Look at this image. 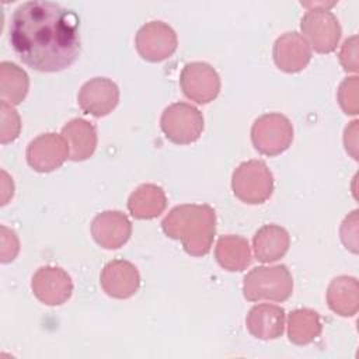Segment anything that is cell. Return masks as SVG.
<instances>
[{
	"mask_svg": "<svg viewBox=\"0 0 359 359\" xmlns=\"http://www.w3.org/2000/svg\"><path fill=\"white\" fill-rule=\"evenodd\" d=\"M356 35L346 39L342 45V49L339 52V60L346 72H356L358 70V60H356Z\"/></svg>",
	"mask_w": 359,
	"mask_h": 359,
	"instance_id": "obj_28",
	"label": "cell"
},
{
	"mask_svg": "<svg viewBox=\"0 0 359 359\" xmlns=\"http://www.w3.org/2000/svg\"><path fill=\"white\" fill-rule=\"evenodd\" d=\"M254 254L261 262H273L280 259L289 250V233L276 224L262 226L254 236Z\"/></svg>",
	"mask_w": 359,
	"mask_h": 359,
	"instance_id": "obj_17",
	"label": "cell"
},
{
	"mask_svg": "<svg viewBox=\"0 0 359 359\" xmlns=\"http://www.w3.org/2000/svg\"><path fill=\"white\" fill-rule=\"evenodd\" d=\"M119 101L118 86L107 77H94L86 81L77 95L79 107L84 114L101 118L115 109Z\"/></svg>",
	"mask_w": 359,
	"mask_h": 359,
	"instance_id": "obj_11",
	"label": "cell"
},
{
	"mask_svg": "<svg viewBox=\"0 0 359 359\" xmlns=\"http://www.w3.org/2000/svg\"><path fill=\"white\" fill-rule=\"evenodd\" d=\"M180 86L189 100L198 104H208L220 91V77L210 65L192 62L184 66L180 76Z\"/></svg>",
	"mask_w": 359,
	"mask_h": 359,
	"instance_id": "obj_9",
	"label": "cell"
},
{
	"mask_svg": "<svg viewBox=\"0 0 359 359\" xmlns=\"http://www.w3.org/2000/svg\"><path fill=\"white\" fill-rule=\"evenodd\" d=\"M167 198L161 187L143 184L136 188L128 199V209L136 219H154L164 212Z\"/></svg>",
	"mask_w": 359,
	"mask_h": 359,
	"instance_id": "obj_20",
	"label": "cell"
},
{
	"mask_svg": "<svg viewBox=\"0 0 359 359\" xmlns=\"http://www.w3.org/2000/svg\"><path fill=\"white\" fill-rule=\"evenodd\" d=\"M160 126L170 142L175 144H189L201 137L203 116L194 105L175 102L163 111Z\"/></svg>",
	"mask_w": 359,
	"mask_h": 359,
	"instance_id": "obj_6",
	"label": "cell"
},
{
	"mask_svg": "<svg viewBox=\"0 0 359 359\" xmlns=\"http://www.w3.org/2000/svg\"><path fill=\"white\" fill-rule=\"evenodd\" d=\"M177 45L175 31L163 21H150L136 34V49L149 62H161L170 57Z\"/></svg>",
	"mask_w": 359,
	"mask_h": 359,
	"instance_id": "obj_8",
	"label": "cell"
},
{
	"mask_svg": "<svg viewBox=\"0 0 359 359\" xmlns=\"http://www.w3.org/2000/svg\"><path fill=\"white\" fill-rule=\"evenodd\" d=\"M20 244L14 231L8 230L6 226H1V262H10L18 254Z\"/></svg>",
	"mask_w": 359,
	"mask_h": 359,
	"instance_id": "obj_27",
	"label": "cell"
},
{
	"mask_svg": "<svg viewBox=\"0 0 359 359\" xmlns=\"http://www.w3.org/2000/svg\"><path fill=\"white\" fill-rule=\"evenodd\" d=\"M91 234L98 245L107 250L122 247L132 234L128 216L119 210H107L97 215L91 223Z\"/></svg>",
	"mask_w": 359,
	"mask_h": 359,
	"instance_id": "obj_14",
	"label": "cell"
},
{
	"mask_svg": "<svg viewBox=\"0 0 359 359\" xmlns=\"http://www.w3.org/2000/svg\"><path fill=\"white\" fill-rule=\"evenodd\" d=\"M29 87L27 73L10 62L0 63V95L8 104H20Z\"/></svg>",
	"mask_w": 359,
	"mask_h": 359,
	"instance_id": "obj_23",
	"label": "cell"
},
{
	"mask_svg": "<svg viewBox=\"0 0 359 359\" xmlns=\"http://www.w3.org/2000/svg\"><path fill=\"white\" fill-rule=\"evenodd\" d=\"M215 257L219 265L227 271H243L251 264V251L244 237L229 234L217 240Z\"/></svg>",
	"mask_w": 359,
	"mask_h": 359,
	"instance_id": "obj_21",
	"label": "cell"
},
{
	"mask_svg": "<svg viewBox=\"0 0 359 359\" xmlns=\"http://www.w3.org/2000/svg\"><path fill=\"white\" fill-rule=\"evenodd\" d=\"M69 157V144L57 133L39 135L27 147V161L39 172H49L59 168Z\"/></svg>",
	"mask_w": 359,
	"mask_h": 359,
	"instance_id": "obj_10",
	"label": "cell"
},
{
	"mask_svg": "<svg viewBox=\"0 0 359 359\" xmlns=\"http://www.w3.org/2000/svg\"><path fill=\"white\" fill-rule=\"evenodd\" d=\"M251 140L255 150L272 157L283 153L290 146L293 140V126L282 114H265L252 123Z\"/></svg>",
	"mask_w": 359,
	"mask_h": 359,
	"instance_id": "obj_7",
	"label": "cell"
},
{
	"mask_svg": "<svg viewBox=\"0 0 359 359\" xmlns=\"http://www.w3.org/2000/svg\"><path fill=\"white\" fill-rule=\"evenodd\" d=\"M327 303L330 309L342 316L352 317L359 309V286L353 276H338L331 280L327 289Z\"/></svg>",
	"mask_w": 359,
	"mask_h": 359,
	"instance_id": "obj_19",
	"label": "cell"
},
{
	"mask_svg": "<svg viewBox=\"0 0 359 359\" xmlns=\"http://www.w3.org/2000/svg\"><path fill=\"white\" fill-rule=\"evenodd\" d=\"M104 292L115 299L133 296L140 286V275L133 264L125 259L109 261L100 276Z\"/></svg>",
	"mask_w": 359,
	"mask_h": 359,
	"instance_id": "obj_13",
	"label": "cell"
},
{
	"mask_svg": "<svg viewBox=\"0 0 359 359\" xmlns=\"http://www.w3.org/2000/svg\"><path fill=\"white\" fill-rule=\"evenodd\" d=\"M35 297L48 306L65 303L73 292L70 275L59 266H41L31 282Z\"/></svg>",
	"mask_w": 359,
	"mask_h": 359,
	"instance_id": "obj_12",
	"label": "cell"
},
{
	"mask_svg": "<svg viewBox=\"0 0 359 359\" xmlns=\"http://www.w3.org/2000/svg\"><path fill=\"white\" fill-rule=\"evenodd\" d=\"M79 17L74 11L45 0L20 4L10 21V42L28 67L38 72H60L80 55Z\"/></svg>",
	"mask_w": 359,
	"mask_h": 359,
	"instance_id": "obj_1",
	"label": "cell"
},
{
	"mask_svg": "<svg viewBox=\"0 0 359 359\" xmlns=\"http://www.w3.org/2000/svg\"><path fill=\"white\" fill-rule=\"evenodd\" d=\"M62 136L69 144L70 158L73 161H83L88 158L97 147L95 128L81 118L67 122L62 129Z\"/></svg>",
	"mask_w": 359,
	"mask_h": 359,
	"instance_id": "obj_18",
	"label": "cell"
},
{
	"mask_svg": "<svg viewBox=\"0 0 359 359\" xmlns=\"http://www.w3.org/2000/svg\"><path fill=\"white\" fill-rule=\"evenodd\" d=\"M247 330L258 339H276L283 334L285 310L275 304H257L250 309L245 318Z\"/></svg>",
	"mask_w": 359,
	"mask_h": 359,
	"instance_id": "obj_16",
	"label": "cell"
},
{
	"mask_svg": "<svg viewBox=\"0 0 359 359\" xmlns=\"http://www.w3.org/2000/svg\"><path fill=\"white\" fill-rule=\"evenodd\" d=\"M231 188L241 202L259 205L272 195L273 177L264 161L248 160L234 170Z\"/></svg>",
	"mask_w": 359,
	"mask_h": 359,
	"instance_id": "obj_4",
	"label": "cell"
},
{
	"mask_svg": "<svg viewBox=\"0 0 359 359\" xmlns=\"http://www.w3.org/2000/svg\"><path fill=\"white\" fill-rule=\"evenodd\" d=\"M313 6L302 18V32L311 48L318 53L335 50L341 38V25L325 3H309Z\"/></svg>",
	"mask_w": 359,
	"mask_h": 359,
	"instance_id": "obj_5",
	"label": "cell"
},
{
	"mask_svg": "<svg viewBox=\"0 0 359 359\" xmlns=\"http://www.w3.org/2000/svg\"><path fill=\"white\" fill-rule=\"evenodd\" d=\"M243 293L248 302H285L293 293V278L286 265L255 266L244 276Z\"/></svg>",
	"mask_w": 359,
	"mask_h": 359,
	"instance_id": "obj_3",
	"label": "cell"
},
{
	"mask_svg": "<svg viewBox=\"0 0 359 359\" xmlns=\"http://www.w3.org/2000/svg\"><path fill=\"white\" fill-rule=\"evenodd\" d=\"M272 53L275 65L286 73L303 70L311 59L310 45L303 35L294 31L280 35L273 43Z\"/></svg>",
	"mask_w": 359,
	"mask_h": 359,
	"instance_id": "obj_15",
	"label": "cell"
},
{
	"mask_svg": "<svg viewBox=\"0 0 359 359\" xmlns=\"http://www.w3.org/2000/svg\"><path fill=\"white\" fill-rule=\"evenodd\" d=\"M341 240L352 252H358V210L345 217L341 226Z\"/></svg>",
	"mask_w": 359,
	"mask_h": 359,
	"instance_id": "obj_26",
	"label": "cell"
},
{
	"mask_svg": "<svg viewBox=\"0 0 359 359\" xmlns=\"http://www.w3.org/2000/svg\"><path fill=\"white\" fill-rule=\"evenodd\" d=\"M338 102L345 114L355 115L359 111L358 101V77L345 79L338 88Z\"/></svg>",
	"mask_w": 359,
	"mask_h": 359,
	"instance_id": "obj_25",
	"label": "cell"
},
{
	"mask_svg": "<svg viewBox=\"0 0 359 359\" xmlns=\"http://www.w3.org/2000/svg\"><path fill=\"white\" fill-rule=\"evenodd\" d=\"M161 229L170 238L181 240L189 255L203 257L210 251L213 243L216 213L209 205H180L163 219Z\"/></svg>",
	"mask_w": 359,
	"mask_h": 359,
	"instance_id": "obj_2",
	"label": "cell"
},
{
	"mask_svg": "<svg viewBox=\"0 0 359 359\" xmlns=\"http://www.w3.org/2000/svg\"><path fill=\"white\" fill-rule=\"evenodd\" d=\"M0 111H1V143H8L17 139L20 133V116L17 111L11 107V104L1 101L0 104Z\"/></svg>",
	"mask_w": 359,
	"mask_h": 359,
	"instance_id": "obj_24",
	"label": "cell"
},
{
	"mask_svg": "<svg viewBox=\"0 0 359 359\" xmlns=\"http://www.w3.org/2000/svg\"><path fill=\"white\" fill-rule=\"evenodd\" d=\"M321 332L320 316L310 309H297L289 314L287 335L296 345L313 342Z\"/></svg>",
	"mask_w": 359,
	"mask_h": 359,
	"instance_id": "obj_22",
	"label": "cell"
}]
</instances>
